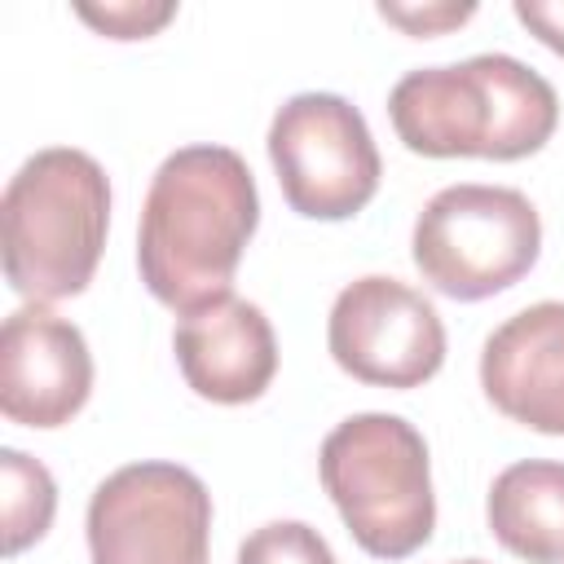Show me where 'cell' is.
<instances>
[{
  "label": "cell",
  "mask_w": 564,
  "mask_h": 564,
  "mask_svg": "<svg viewBox=\"0 0 564 564\" xmlns=\"http://www.w3.org/2000/svg\"><path fill=\"white\" fill-rule=\"evenodd\" d=\"M75 13L110 35V40H145L159 26H167L176 18V4H150V0H110V4H75Z\"/></svg>",
  "instance_id": "obj_15"
},
{
  "label": "cell",
  "mask_w": 564,
  "mask_h": 564,
  "mask_svg": "<svg viewBox=\"0 0 564 564\" xmlns=\"http://www.w3.org/2000/svg\"><path fill=\"white\" fill-rule=\"evenodd\" d=\"M480 388L498 414L542 436H564V304L511 313L480 348Z\"/></svg>",
  "instance_id": "obj_11"
},
{
  "label": "cell",
  "mask_w": 564,
  "mask_h": 564,
  "mask_svg": "<svg viewBox=\"0 0 564 564\" xmlns=\"http://www.w3.org/2000/svg\"><path fill=\"white\" fill-rule=\"evenodd\" d=\"M4 278L26 304L79 295L106 251V167L70 145L35 150L4 185Z\"/></svg>",
  "instance_id": "obj_3"
},
{
  "label": "cell",
  "mask_w": 564,
  "mask_h": 564,
  "mask_svg": "<svg viewBox=\"0 0 564 564\" xmlns=\"http://www.w3.org/2000/svg\"><path fill=\"white\" fill-rule=\"evenodd\" d=\"M388 119L405 150L423 159H524L555 123V88L507 53H476L449 66H419L388 93Z\"/></svg>",
  "instance_id": "obj_2"
},
{
  "label": "cell",
  "mask_w": 564,
  "mask_h": 564,
  "mask_svg": "<svg viewBox=\"0 0 564 564\" xmlns=\"http://www.w3.org/2000/svg\"><path fill=\"white\" fill-rule=\"evenodd\" d=\"M414 264L449 300H489L516 286L542 251V220L511 185H445L414 220Z\"/></svg>",
  "instance_id": "obj_5"
},
{
  "label": "cell",
  "mask_w": 564,
  "mask_h": 564,
  "mask_svg": "<svg viewBox=\"0 0 564 564\" xmlns=\"http://www.w3.org/2000/svg\"><path fill=\"white\" fill-rule=\"evenodd\" d=\"M322 489L330 494L352 542L375 560L414 555L436 529L427 441L401 414H352L335 423L317 454Z\"/></svg>",
  "instance_id": "obj_4"
},
{
  "label": "cell",
  "mask_w": 564,
  "mask_h": 564,
  "mask_svg": "<svg viewBox=\"0 0 564 564\" xmlns=\"http://www.w3.org/2000/svg\"><path fill=\"white\" fill-rule=\"evenodd\" d=\"M449 564H489V560H449Z\"/></svg>",
  "instance_id": "obj_18"
},
{
  "label": "cell",
  "mask_w": 564,
  "mask_h": 564,
  "mask_svg": "<svg viewBox=\"0 0 564 564\" xmlns=\"http://www.w3.org/2000/svg\"><path fill=\"white\" fill-rule=\"evenodd\" d=\"M238 564H339L330 542L304 520H269L238 546Z\"/></svg>",
  "instance_id": "obj_14"
},
{
  "label": "cell",
  "mask_w": 564,
  "mask_h": 564,
  "mask_svg": "<svg viewBox=\"0 0 564 564\" xmlns=\"http://www.w3.org/2000/svg\"><path fill=\"white\" fill-rule=\"evenodd\" d=\"M93 564H207L212 494L181 463H128L88 498Z\"/></svg>",
  "instance_id": "obj_7"
},
{
  "label": "cell",
  "mask_w": 564,
  "mask_h": 564,
  "mask_svg": "<svg viewBox=\"0 0 564 564\" xmlns=\"http://www.w3.org/2000/svg\"><path fill=\"white\" fill-rule=\"evenodd\" d=\"M511 9L551 53L564 57V0H516Z\"/></svg>",
  "instance_id": "obj_17"
},
{
  "label": "cell",
  "mask_w": 564,
  "mask_h": 564,
  "mask_svg": "<svg viewBox=\"0 0 564 564\" xmlns=\"http://www.w3.org/2000/svg\"><path fill=\"white\" fill-rule=\"evenodd\" d=\"M256 225L260 194L247 159L229 145H181L159 163L141 203V282L167 308H203L229 295Z\"/></svg>",
  "instance_id": "obj_1"
},
{
  "label": "cell",
  "mask_w": 564,
  "mask_h": 564,
  "mask_svg": "<svg viewBox=\"0 0 564 564\" xmlns=\"http://www.w3.org/2000/svg\"><path fill=\"white\" fill-rule=\"evenodd\" d=\"M4 467V551L18 555L40 542L57 511V485L48 467L22 449H0Z\"/></svg>",
  "instance_id": "obj_13"
},
{
  "label": "cell",
  "mask_w": 564,
  "mask_h": 564,
  "mask_svg": "<svg viewBox=\"0 0 564 564\" xmlns=\"http://www.w3.org/2000/svg\"><path fill=\"white\" fill-rule=\"evenodd\" d=\"M172 348L185 383L216 405H247L278 375V339L264 308L234 291L181 313Z\"/></svg>",
  "instance_id": "obj_10"
},
{
  "label": "cell",
  "mask_w": 564,
  "mask_h": 564,
  "mask_svg": "<svg viewBox=\"0 0 564 564\" xmlns=\"http://www.w3.org/2000/svg\"><path fill=\"white\" fill-rule=\"evenodd\" d=\"M269 159L291 212L308 220L357 216L383 176L366 115L339 93H295L269 123Z\"/></svg>",
  "instance_id": "obj_6"
},
{
  "label": "cell",
  "mask_w": 564,
  "mask_h": 564,
  "mask_svg": "<svg viewBox=\"0 0 564 564\" xmlns=\"http://www.w3.org/2000/svg\"><path fill=\"white\" fill-rule=\"evenodd\" d=\"M326 348L344 375L375 388H419L445 361V326L432 300L401 278L348 282L326 317Z\"/></svg>",
  "instance_id": "obj_8"
},
{
  "label": "cell",
  "mask_w": 564,
  "mask_h": 564,
  "mask_svg": "<svg viewBox=\"0 0 564 564\" xmlns=\"http://www.w3.org/2000/svg\"><path fill=\"white\" fill-rule=\"evenodd\" d=\"M93 392V352L75 322L22 304L0 330V410L22 427L70 423Z\"/></svg>",
  "instance_id": "obj_9"
},
{
  "label": "cell",
  "mask_w": 564,
  "mask_h": 564,
  "mask_svg": "<svg viewBox=\"0 0 564 564\" xmlns=\"http://www.w3.org/2000/svg\"><path fill=\"white\" fill-rule=\"evenodd\" d=\"M471 13H476V4H423V9L419 4H379V18L397 22L401 31L419 35V40L441 35L449 26H463Z\"/></svg>",
  "instance_id": "obj_16"
},
{
  "label": "cell",
  "mask_w": 564,
  "mask_h": 564,
  "mask_svg": "<svg viewBox=\"0 0 564 564\" xmlns=\"http://www.w3.org/2000/svg\"><path fill=\"white\" fill-rule=\"evenodd\" d=\"M489 533L529 564H564V463L524 458L489 485Z\"/></svg>",
  "instance_id": "obj_12"
}]
</instances>
